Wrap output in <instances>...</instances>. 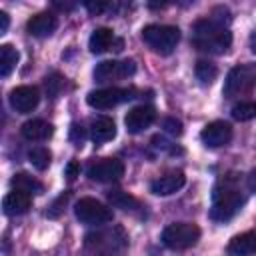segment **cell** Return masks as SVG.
<instances>
[{"mask_svg":"<svg viewBox=\"0 0 256 256\" xmlns=\"http://www.w3.org/2000/svg\"><path fill=\"white\" fill-rule=\"evenodd\" d=\"M192 44L208 54H224L232 44V34L224 24L202 18L192 26Z\"/></svg>","mask_w":256,"mask_h":256,"instance_id":"obj_1","label":"cell"},{"mask_svg":"<svg viewBox=\"0 0 256 256\" xmlns=\"http://www.w3.org/2000/svg\"><path fill=\"white\" fill-rule=\"evenodd\" d=\"M244 204V194L236 186L234 176H226L220 180L212 192V208H210V218L216 222H228L232 220L238 210Z\"/></svg>","mask_w":256,"mask_h":256,"instance_id":"obj_2","label":"cell"},{"mask_svg":"<svg viewBox=\"0 0 256 256\" xmlns=\"http://www.w3.org/2000/svg\"><path fill=\"white\" fill-rule=\"evenodd\" d=\"M142 40L158 54H170L178 40H180V30L176 26H166V24H150L142 28Z\"/></svg>","mask_w":256,"mask_h":256,"instance_id":"obj_3","label":"cell"},{"mask_svg":"<svg viewBox=\"0 0 256 256\" xmlns=\"http://www.w3.org/2000/svg\"><path fill=\"white\" fill-rule=\"evenodd\" d=\"M254 86H256V64H238L228 72L222 92L226 98H236L248 94Z\"/></svg>","mask_w":256,"mask_h":256,"instance_id":"obj_4","label":"cell"},{"mask_svg":"<svg viewBox=\"0 0 256 256\" xmlns=\"http://www.w3.org/2000/svg\"><path fill=\"white\" fill-rule=\"evenodd\" d=\"M198 238H200V228L192 222H174V224H168L162 232L164 246L172 250H186L194 246Z\"/></svg>","mask_w":256,"mask_h":256,"instance_id":"obj_5","label":"cell"},{"mask_svg":"<svg viewBox=\"0 0 256 256\" xmlns=\"http://www.w3.org/2000/svg\"><path fill=\"white\" fill-rule=\"evenodd\" d=\"M136 98V88H118V86H110V88H100V90H92L86 96L88 106L96 108V110H108L114 108L122 102H128Z\"/></svg>","mask_w":256,"mask_h":256,"instance_id":"obj_6","label":"cell"},{"mask_svg":"<svg viewBox=\"0 0 256 256\" xmlns=\"http://www.w3.org/2000/svg\"><path fill=\"white\" fill-rule=\"evenodd\" d=\"M74 214L82 224L88 226H102L112 222V210L96 198H80L74 206Z\"/></svg>","mask_w":256,"mask_h":256,"instance_id":"obj_7","label":"cell"},{"mask_svg":"<svg viewBox=\"0 0 256 256\" xmlns=\"http://www.w3.org/2000/svg\"><path fill=\"white\" fill-rule=\"evenodd\" d=\"M86 174L96 182H116L124 176V164L118 158H100L90 162Z\"/></svg>","mask_w":256,"mask_h":256,"instance_id":"obj_8","label":"cell"},{"mask_svg":"<svg viewBox=\"0 0 256 256\" xmlns=\"http://www.w3.org/2000/svg\"><path fill=\"white\" fill-rule=\"evenodd\" d=\"M118 232H122L120 226H116L114 230H106V232L100 230V232L86 234L84 244H86L88 250H98V252H100V250H118V248L126 246V242H128L126 234H120V236L116 238Z\"/></svg>","mask_w":256,"mask_h":256,"instance_id":"obj_9","label":"cell"},{"mask_svg":"<svg viewBox=\"0 0 256 256\" xmlns=\"http://www.w3.org/2000/svg\"><path fill=\"white\" fill-rule=\"evenodd\" d=\"M134 72H136V64L132 60H122V62L106 60L94 68V78H96V82H110V80L132 76Z\"/></svg>","mask_w":256,"mask_h":256,"instance_id":"obj_10","label":"cell"},{"mask_svg":"<svg viewBox=\"0 0 256 256\" xmlns=\"http://www.w3.org/2000/svg\"><path fill=\"white\" fill-rule=\"evenodd\" d=\"M200 140L208 146V148H220L226 146L232 140V126L224 120H214L208 122L202 132H200Z\"/></svg>","mask_w":256,"mask_h":256,"instance_id":"obj_11","label":"cell"},{"mask_svg":"<svg viewBox=\"0 0 256 256\" xmlns=\"http://www.w3.org/2000/svg\"><path fill=\"white\" fill-rule=\"evenodd\" d=\"M40 102V92L36 86H18L10 92V106L18 114L32 112Z\"/></svg>","mask_w":256,"mask_h":256,"instance_id":"obj_12","label":"cell"},{"mask_svg":"<svg viewBox=\"0 0 256 256\" xmlns=\"http://www.w3.org/2000/svg\"><path fill=\"white\" fill-rule=\"evenodd\" d=\"M156 120V110L152 106H136L132 110H128L126 118H124V124H126V130L130 134H140L144 132L148 126H152Z\"/></svg>","mask_w":256,"mask_h":256,"instance_id":"obj_13","label":"cell"},{"mask_svg":"<svg viewBox=\"0 0 256 256\" xmlns=\"http://www.w3.org/2000/svg\"><path fill=\"white\" fill-rule=\"evenodd\" d=\"M186 184V176L182 170H170L162 176H158L156 180H152L150 190L156 196H170L174 192H178L182 186Z\"/></svg>","mask_w":256,"mask_h":256,"instance_id":"obj_14","label":"cell"},{"mask_svg":"<svg viewBox=\"0 0 256 256\" xmlns=\"http://www.w3.org/2000/svg\"><path fill=\"white\" fill-rule=\"evenodd\" d=\"M32 194L24 192V190H18L14 188L12 192H8L2 200V210L6 216H20V214H26L32 206Z\"/></svg>","mask_w":256,"mask_h":256,"instance_id":"obj_15","label":"cell"},{"mask_svg":"<svg viewBox=\"0 0 256 256\" xmlns=\"http://www.w3.org/2000/svg\"><path fill=\"white\" fill-rule=\"evenodd\" d=\"M56 26H58V20L52 12H40L28 20L26 30H28V34H32L36 38H46L56 30Z\"/></svg>","mask_w":256,"mask_h":256,"instance_id":"obj_16","label":"cell"},{"mask_svg":"<svg viewBox=\"0 0 256 256\" xmlns=\"http://www.w3.org/2000/svg\"><path fill=\"white\" fill-rule=\"evenodd\" d=\"M116 136V124L112 118L108 116H100L92 122L90 126V138L94 144H104V142H110L112 138Z\"/></svg>","mask_w":256,"mask_h":256,"instance_id":"obj_17","label":"cell"},{"mask_svg":"<svg viewBox=\"0 0 256 256\" xmlns=\"http://www.w3.org/2000/svg\"><path fill=\"white\" fill-rule=\"evenodd\" d=\"M20 132H22V136H24L26 140L38 142V140L50 138L54 130H52V124H48V122H44V120H40V118H34V120L24 122L22 128H20Z\"/></svg>","mask_w":256,"mask_h":256,"instance_id":"obj_18","label":"cell"},{"mask_svg":"<svg viewBox=\"0 0 256 256\" xmlns=\"http://www.w3.org/2000/svg\"><path fill=\"white\" fill-rule=\"evenodd\" d=\"M228 252L236 256H250L256 254V232H244L230 240Z\"/></svg>","mask_w":256,"mask_h":256,"instance_id":"obj_19","label":"cell"},{"mask_svg":"<svg viewBox=\"0 0 256 256\" xmlns=\"http://www.w3.org/2000/svg\"><path fill=\"white\" fill-rule=\"evenodd\" d=\"M114 42H116V38H114V32H112L110 28H96V30L92 32L90 40H88V48H90L92 54H102V52H106Z\"/></svg>","mask_w":256,"mask_h":256,"instance_id":"obj_20","label":"cell"},{"mask_svg":"<svg viewBox=\"0 0 256 256\" xmlns=\"http://www.w3.org/2000/svg\"><path fill=\"white\" fill-rule=\"evenodd\" d=\"M18 58H20V54L12 44H2L0 46V76L6 78L16 68Z\"/></svg>","mask_w":256,"mask_h":256,"instance_id":"obj_21","label":"cell"},{"mask_svg":"<svg viewBox=\"0 0 256 256\" xmlns=\"http://www.w3.org/2000/svg\"><path fill=\"white\" fill-rule=\"evenodd\" d=\"M10 184H12L14 188H18V190L28 192V194H40V192L44 190V186H42L36 178H32L30 174H26V172L14 174V178L10 180Z\"/></svg>","mask_w":256,"mask_h":256,"instance_id":"obj_22","label":"cell"},{"mask_svg":"<svg viewBox=\"0 0 256 256\" xmlns=\"http://www.w3.org/2000/svg\"><path fill=\"white\" fill-rule=\"evenodd\" d=\"M194 74H196V80L202 86H210L218 76V68H216V64H212L208 60H198L196 68H194Z\"/></svg>","mask_w":256,"mask_h":256,"instance_id":"obj_23","label":"cell"},{"mask_svg":"<svg viewBox=\"0 0 256 256\" xmlns=\"http://www.w3.org/2000/svg\"><path fill=\"white\" fill-rule=\"evenodd\" d=\"M106 196H108L110 204L120 208V210H136L140 206L138 200L134 196H130L128 192H124V190H110Z\"/></svg>","mask_w":256,"mask_h":256,"instance_id":"obj_24","label":"cell"},{"mask_svg":"<svg viewBox=\"0 0 256 256\" xmlns=\"http://www.w3.org/2000/svg\"><path fill=\"white\" fill-rule=\"evenodd\" d=\"M28 160H30V164H32L36 170H46V168L50 166L52 154H50L48 148H44V146H36V148H32V150L28 152Z\"/></svg>","mask_w":256,"mask_h":256,"instance_id":"obj_25","label":"cell"},{"mask_svg":"<svg viewBox=\"0 0 256 256\" xmlns=\"http://www.w3.org/2000/svg\"><path fill=\"white\" fill-rule=\"evenodd\" d=\"M232 118L238 122H248L252 118H256V102H238L232 108Z\"/></svg>","mask_w":256,"mask_h":256,"instance_id":"obj_26","label":"cell"},{"mask_svg":"<svg viewBox=\"0 0 256 256\" xmlns=\"http://www.w3.org/2000/svg\"><path fill=\"white\" fill-rule=\"evenodd\" d=\"M64 86H66V78L58 72H54L52 76L46 78V92H48L50 98H58L60 92L64 90Z\"/></svg>","mask_w":256,"mask_h":256,"instance_id":"obj_27","label":"cell"},{"mask_svg":"<svg viewBox=\"0 0 256 256\" xmlns=\"http://www.w3.org/2000/svg\"><path fill=\"white\" fill-rule=\"evenodd\" d=\"M80 2L94 16H100V14H104L110 8V0H80Z\"/></svg>","mask_w":256,"mask_h":256,"instance_id":"obj_28","label":"cell"},{"mask_svg":"<svg viewBox=\"0 0 256 256\" xmlns=\"http://www.w3.org/2000/svg\"><path fill=\"white\" fill-rule=\"evenodd\" d=\"M84 140H86V128H84L82 124L74 122V124L70 126V142H72L74 146H82Z\"/></svg>","mask_w":256,"mask_h":256,"instance_id":"obj_29","label":"cell"},{"mask_svg":"<svg viewBox=\"0 0 256 256\" xmlns=\"http://www.w3.org/2000/svg\"><path fill=\"white\" fill-rule=\"evenodd\" d=\"M68 198H70V192H68V190H66V192H62V194H60V196L54 200V204L50 206V210H48V216H50V218H56V216L62 212V208L66 206Z\"/></svg>","mask_w":256,"mask_h":256,"instance_id":"obj_30","label":"cell"},{"mask_svg":"<svg viewBox=\"0 0 256 256\" xmlns=\"http://www.w3.org/2000/svg\"><path fill=\"white\" fill-rule=\"evenodd\" d=\"M208 18H212L214 22H218V24H224V26H228L230 24V12H228V8H224V6H218V8H214L212 10V14L208 16Z\"/></svg>","mask_w":256,"mask_h":256,"instance_id":"obj_31","label":"cell"},{"mask_svg":"<svg viewBox=\"0 0 256 256\" xmlns=\"http://www.w3.org/2000/svg\"><path fill=\"white\" fill-rule=\"evenodd\" d=\"M162 128H164L168 134H172V136H180V134H182V122L176 120V118H164Z\"/></svg>","mask_w":256,"mask_h":256,"instance_id":"obj_32","label":"cell"},{"mask_svg":"<svg viewBox=\"0 0 256 256\" xmlns=\"http://www.w3.org/2000/svg\"><path fill=\"white\" fill-rule=\"evenodd\" d=\"M64 174H66V178H68L70 182H74V180H76V176H80V164H78L76 160H70V162L66 164Z\"/></svg>","mask_w":256,"mask_h":256,"instance_id":"obj_33","label":"cell"},{"mask_svg":"<svg viewBox=\"0 0 256 256\" xmlns=\"http://www.w3.org/2000/svg\"><path fill=\"white\" fill-rule=\"evenodd\" d=\"M52 4H54V8L60 10V12H70L76 2H74V0H52Z\"/></svg>","mask_w":256,"mask_h":256,"instance_id":"obj_34","label":"cell"},{"mask_svg":"<svg viewBox=\"0 0 256 256\" xmlns=\"http://www.w3.org/2000/svg\"><path fill=\"white\" fill-rule=\"evenodd\" d=\"M172 2H174V0H148L146 4H148V8H150V10L158 12V10H164V8H168Z\"/></svg>","mask_w":256,"mask_h":256,"instance_id":"obj_35","label":"cell"},{"mask_svg":"<svg viewBox=\"0 0 256 256\" xmlns=\"http://www.w3.org/2000/svg\"><path fill=\"white\" fill-rule=\"evenodd\" d=\"M8 24H10V18L6 12H0V34H4L8 30Z\"/></svg>","mask_w":256,"mask_h":256,"instance_id":"obj_36","label":"cell"},{"mask_svg":"<svg viewBox=\"0 0 256 256\" xmlns=\"http://www.w3.org/2000/svg\"><path fill=\"white\" fill-rule=\"evenodd\" d=\"M248 188L256 194V170H252V172L248 174Z\"/></svg>","mask_w":256,"mask_h":256,"instance_id":"obj_37","label":"cell"},{"mask_svg":"<svg viewBox=\"0 0 256 256\" xmlns=\"http://www.w3.org/2000/svg\"><path fill=\"white\" fill-rule=\"evenodd\" d=\"M250 46H252V52L256 54V32L252 34V38H250Z\"/></svg>","mask_w":256,"mask_h":256,"instance_id":"obj_38","label":"cell"},{"mask_svg":"<svg viewBox=\"0 0 256 256\" xmlns=\"http://www.w3.org/2000/svg\"><path fill=\"white\" fill-rule=\"evenodd\" d=\"M178 2H180V4H182V6H188V4H192V2H194V0H178Z\"/></svg>","mask_w":256,"mask_h":256,"instance_id":"obj_39","label":"cell"}]
</instances>
